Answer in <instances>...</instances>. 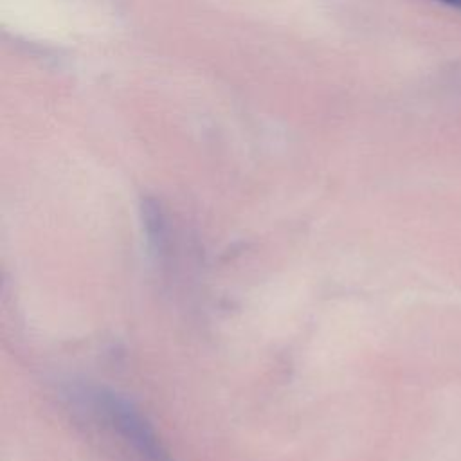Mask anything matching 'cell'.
Wrapping results in <instances>:
<instances>
[{"instance_id": "cell-1", "label": "cell", "mask_w": 461, "mask_h": 461, "mask_svg": "<svg viewBox=\"0 0 461 461\" xmlns=\"http://www.w3.org/2000/svg\"><path fill=\"white\" fill-rule=\"evenodd\" d=\"M79 398L117 429V432L128 439L142 457L148 461H169L151 427L128 400L113 391L99 387L79 391Z\"/></svg>"}, {"instance_id": "cell-2", "label": "cell", "mask_w": 461, "mask_h": 461, "mask_svg": "<svg viewBox=\"0 0 461 461\" xmlns=\"http://www.w3.org/2000/svg\"><path fill=\"white\" fill-rule=\"evenodd\" d=\"M436 2L445 4V5H448V7H454V9L461 11V0H436Z\"/></svg>"}]
</instances>
